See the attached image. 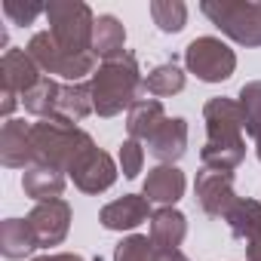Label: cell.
<instances>
[{
  "mask_svg": "<svg viewBox=\"0 0 261 261\" xmlns=\"http://www.w3.org/2000/svg\"><path fill=\"white\" fill-rule=\"evenodd\" d=\"M31 261H83V258H80V255H74V252H49V255L31 258Z\"/></svg>",
  "mask_w": 261,
  "mask_h": 261,
  "instance_id": "4dcf8cb0",
  "label": "cell"
},
{
  "mask_svg": "<svg viewBox=\"0 0 261 261\" xmlns=\"http://www.w3.org/2000/svg\"><path fill=\"white\" fill-rule=\"evenodd\" d=\"M22 191L37 200V203H46V200H59L65 194V172L53 169V166H28L25 175H22Z\"/></svg>",
  "mask_w": 261,
  "mask_h": 261,
  "instance_id": "ffe728a7",
  "label": "cell"
},
{
  "mask_svg": "<svg viewBox=\"0 0 261 261\" xmlns=\"http://www.w3.org/2000/svg\"><path fill=\"white\" fill-rule=\"evenodd\" d=\"M71 178L83 194H101L117 181V163L111 160V154L95 148L83 157V163L71 172Z\"/></svg>",
  "mask_w": 261,
  "mask_h": 261,
  "instance_id": "5bb4252c",
  "label": "cell"
},
{
  "mask_svg": "<svg viewBox=\"0 0 261 261\" xmlns=\"http://www.w3.org/2000/svg\"><path fill=\"white\" fill-rule=\"evenodd\" d=\"M46 22L49 34L68 56L92 53V34H95V16L80 0H53L46 4Z\"/></svg>",
  "mask_w": 261,
  "mask_h": 261,
  "instance_id": "277c9868",
  "label": "cell"
},
{
  "mask_svg": "<svg viewBox=\"0 0 261 261\" xmlns=\"http://www.w3.org/2000/svg\"><path fill=\"white\" fill-rule=\"evenodd\" d=\"M240 108H243L246 136L258 139L261 136V80H252L240 89Z\"/></svg>",
  "mask_w": 261,
  "mask_h": 261,
  "instance_id": "4316f807",
  "label": "cell"
},
{
  "mask_svg": "<svg viewBox=\"0 0 261 261\" xmlns=\"http://www.w3.org/2000/svg\"><path fill=\"white\" fill-rule=\"evenodd\" d=\"M255 151H258V160H261V136L255 139Z\"/></svg>",
  "mask_w": 261,
  "mask_h": 261,
  "instance_id": "1f68e13d",
  "label": "cell"
},
{
  "mask_svg": "<svg viewBox=\"0 0 261 261\" xmlns=\"http://www.w3.org/2000/svg\"><path fill=\"white\" fill-rule=\"evenodd\" d=\"M151 215H154L151 212V200L145 194H126V197L108 203L98 212V221L108 230H133L142 221H151Z\"/></svg>",
  "mask_w": 261,
  "mask_h": 261,
  "instance_id": "8fae6325",
  "label": "cell"
},
{
  "mask_svg": "<svg viewBox=\"0 0 261 261\" xmlns=\"http://www.w3.org/2000/svg\"><path fill=\"white\" fill-rule=\"evenodd\" d=\"M185 89V71L175 65V62H163V65H157L148 77H145V95H160V98H166V95H175V92H181Z\"/></svg>",
  "mask_w": 261,
  "mask_h": 261,
  "instance_id": "d4e9b609",
  "label": "cell"
},
{
  "mask_svg": "<svg viewBox=\"0 0 261 261\" xmlns=\"http://www.w3.org/2000/svg\"><path fill=\"white\" fill-rule=\"evenodd\" d=\"M117 160H120V172H123L126 178H136V175L142 172V163H145V148H142V142L126 139V142L120 145Z\"/></svg>",
  "mask_w": 261,
  "mask_h": 261,
  "instance_id": "83f0119b",
  "label": "cell"
},
{
  "mask_svg": "<svg viewBox=\"0 0 261 261\" xmlns=\"http://www.w3.org/2000/svg\"><path fill=\"white\" fill-rule=\"evenodd\" d=\"M148 151L160 160V166H175V160L188 151V120L185 117H166L163 126L148 139Z\"/></svg>",
  "mask_w": 261,
  "mask_h": 261,
  "instance_id": "4fadbf2b",
  "label": "cell"
},
{
  "mask_svg": "<svg viewBox=\"0 0 261 261\" xmlns=\"http://www.w3.org/2000/svg\"><path fill=\"white\" fill-rule=\"evenodd\" d=\"M59 92H62V83H56L53 77H43L31 92L22 95V105L28 114L40 117V120H49L56 114V105H59Z\"/></svg>",
  "mask_w": 261,
  "mask_h": 261,
  "instance_id": "cb8c5ba5",
  "label": "cell"
},
{
  "mask_svg": "<svg viewBox=\"0 0 261 261\" xmlns=\"http://www.w3.org/2000/svg\"><path fill=\"white\" fill-rule=\"evenodd\" d=\"M28 227L37 240V249H49V246H59L68 230H71V206L68 200H46V203H37L31 212H28Z\"/></svg>",
  "mask_w": 261,
  "mask_h": 261,
  "instance_id": "ba28073f",
  "label": "cell"
},
{
  "mask_svg": "<svg viewBox=\"0 0 261 261\" xmlns=\"http://www.w3.org/2000/svg\"><path fill=\"white\" fill-rule=\"evenodd\" d=\"M28 56L34 59V65L49 77V74H59L65 77L68 83H80L86 74H95V53H83V56H68L59 49V43L53 40L49 31H37L31 40H28Z\"/></svg>",
  "mask_w": 261,
  "mask_h": 261,
  "instance_id": "8992f818",
  "label": "cell"
},
{
  "mask_svg": "<svg viewBox=\"0 0 261 261\" xmlns=\"http://www.w3.org/2000/svg\"><path fill=\"white\" fill-rule=\"evenodd\" d=\"M151 243L160 246V249H178L188 237V218L172 209V206H163L151 215V230H148Z\"/></svg>",
  "mask_w": 261,
  "mask_h": 261,
  "instance_id": "d6986e66",
  "label": "cell"
},
{
  "mask_svg": "<svg viewBox=\"0 0 261 261\" xmlns=\"http://www.w3.org/2000/svg\"><path fill=\"white\" fill-rule=\"evenodd\" d=\"M203 16L240 46H261V0H203Z\"/></svg>",
  "mask_w": 261,
  "mask_h": 261,
  "instance_id": "5b68a950",
  "label": "cell"
},
{
  "mask_svg": "<svg viewBox=\"0 0 261 261\" xmlns=\"http://www.w3.org/2000/svg\"><path fill=\"white\" fill-rule=\"evenodd\" d=\"M46 74L34 65V59L28 56V49H4V56H0V80H4V89L16 92V95H25L31 92Z\"/></svg>",
  "mask_w": 261,
  "mask_h": 261,
  "instance_id": "30bf717a",
  "label": "cell"
},
{
  "mask_svg": "<svg viewBox=\"0 0 261 261\" xmlns=\"http://www.w3.org/2000/svg\"><path fill=\"white\" fill-rule=\"evenodd\" d=\"M224 221L237 240H252L255 233H261V203L258 200H237Z\"/></svg>",
  "mask_w": 261,
  "mask_h": 261,
  "instance_id": "603a6c76",
  "label": "cell"
},
{
  "mask_svg": "<svg viewBox=\"0 0 261 261\" xmlns=\"http://www.w3.org/2000/svg\"><path fill=\"white\" fill-rule=\"evenodd\" d=\"M206 120V145L200 151L203 169L215 172H233L246 160V123L243 108L233 98H209L203 108Z\"/></svg>",
  "mask_w": 261,
  "mask_h": 261,
  "instance_id": "6da1fadb",
  "label": "cell"
},
{
  "mask_svg": "<svg viewBox=\"0 0 261 261\" xmlns=\"http://www.w3.org/2000/svg\"><path fill=\"white\" fill-rule=\"evenodd\" d=\"M89 89L98 117H117L123 108L129 111L139 98H145V77L139 71V59L126 53L114 62H101V68H95L89 80Z\"/></svg>",
  "mask_w": 261,
  "mask_h": 261,
  "instance_id": "7a4b0ae2",
  "label": "cell"
},
{
  "mask_svg": "<svg viewBox=\"0 0 261 261\" xmlns=\"http://www.w3.org/2000/svg\"><path fill=\"white\" fill-rule=\"evenodd\" d=\"M31 151H34V163L53 166V169L71 175L83 163V157L89 151H95V142L80 126L49 117V120H40L31 126Z\"/></svg>",
  "mask_w": 261,
  "mask_h": 261,
  "instance_id": "3957f363",
  "label": "cell"
},
{
  "mask_svg": "<svg viewBox=\"0 0 261 261\" xmlns=\"http://www.w3.org/2000/svg\"><path fill=\"white\" fill-rule=\"evenodd\" d=\"M197 203L203 206L206 215L212 218H227V212L233 209V203L240 200L233 194V172H215V169H203L197 175Z\"/></svg>",
  "mask_w": 261,
  "mask_h": 261,
  "instance_id": "9c48e42d",
  "label": "cell"
},
{
  "mask_svg": "<svg viewBox=\"0 0 261 261\" xmlns=\"http://www.w3.org/2000/svg\"><path fill=\"white\" fill-rule=\"evenodd\" d=\"M166 120V111H163V101L160 98H139L133 108L126 111V129H129V139L136 142H148L157 129L163 126Z\"/></svg>",
  "mask_w": 261,
  "mask_h": 261,
  "instance_id": "2e32d148",
  "label": "cell"
},
{
  "mask_svg": "<svg viewBox=\"0 0 261 261\" xmlns=\"http://www.w3.org/2000/svg\"><path fill=\"white\" fill-rule=\"evenodd\" d=\"M4 13H7V19L13 25H31L37 16H46V7L43 4H19V0H7Z\"/></svg>",
  "mask_w": 261,
  "mask_h": 261,
  "instance_id": "f1b7e54d",
  "label": "cell"
},
{
  "mask_svg": "<svg viewBox=\"0 0 261 261\" xmlns=\"http://www.w3.org/2000/svg\"><path fill=\"white\" fill-rule=\"evenodd\" d=\"M246 261H261V233L246 240Z\"/></svg>",
  "mask_w": 261,
  "mask_h": 261,
  "instance_id": "f546056e",
  "label": "cell"
},
{
  "mask_svg": "<svg viewBox=\"0 0 261 261\" xmlns=\"http://www.w3.org/2000/svg\"><path fill=\"white\" fill-rule=\"evenodd\" d=\"M34 249H37V240L28 227V218H7L0 224V252L10 261L28 258Z\"/></svg>",
  "mask_w": 261,
  "mask_h": 261,
  "instance_id": "7402d4cb",
  "label": "cell"
},
{
  "mask_svg": "<svg viewBox=\"0 0 261 261\" xmlns=\"http://www.w3.org/2000/svg\"><path fill=\"white\" fill-rule=\"evenodd\" d=\"M92 53L101 62H114L126 56V28L120 25L117 16H98L95 19V34H92Z\"/></svg>",
  "mask_w": 261,
  "mask_h": 261,
  "instance_id": "44dd1931",
  "label": "cell"
},
{
  "mask_svg": "<svg viewBox=\"0 0 261 261\" xmlns=\"http://www.w3.org/2000/svg\"><path fill=\"white\" fill-rule=\"evenodd\" d=\"M185 65H188V71L197 80H203V83H221V80H227L237 71V56L218 37H197L185 49Z\"/></svg>",
  "mask_w": 261,
  "mask_h": 261,
  "instance_id": "52a82bcc",
  "label": "cell"
},
{
  "mask_svg": "<svg viewBox=\"0 0 261 261\" xmlns=\"http://www.w3.org/2000/svg\"><path fill=\"white\" fill-rule=\"evenodd\" d=\"M151 19L163 34H178L188 22V7L181 0H154L151 4Z\"/></svg>",
  "mask_w": 261,
  "mask_h": 261,
  "instance_id": "484cf974",
  "label": "cell"
},
{
  "mask_svg": "<svg viewBox=\"0 0 261 261\" xmlns=\"http://www.w3.org/2000/svg\"><path fill=\"white\" fill-rule=\"evenodd\" d=\"M114 261H191V258L181 255V249H160L151 243V237L133 233L117 243Z\"/></svg>",
  "mask_w": 261,
  "mask_h": 261,
  "instance_id": "e0dca14e",
  "label": "cell"
},
{
  "mask_svg": "<svg viewBox=\"0 0 261 261\" xmlns=\"http://www.w3.org/2000/svg\"><path fill=\"white\" fill-rule=\"evenodd\" d=\"M185 172L178 166H157L148 172L145 178V188L142 194L151 200V203H160V206H175L185 194Z\"/></svg>",
  "mask_w": 261,
  "mask_h": 261,
  "instance_id": "9a60e30c",
  "label": "cell"
},
{
  "mask_svg": "<svg viewBox=\"0 0 261 261\" xmlns=\"http://www.w3.org/2000/svg\"><path fill=\"white\" fill-rule=\"evenodd\" d=\"M0 163L10 169H28L34 166L31 151V126L25 120H7L0 129Z\"/></svg>",
  "mask_w": 261,
  "mask_h": 261,
  "instance_id": "7c38bea8",
  "label": "cell"
},
{
  "mask_svg": "<svg viewBox=\"0 0 261 261\" xmlns=\"http://www.w3.org/2000/svg\"><path fill=\"white\" fill-rule=\"evenodd\" d=\"M89 114H95L89 83H62V92H59V105H56L53 120H62V123H74L77 126Z\"/></svg>",
  "mask_w": 261,
  "mask_h": 261,
  "instance_id": "ac0fdd59",
  "label": "cell"
}]
</instances>
